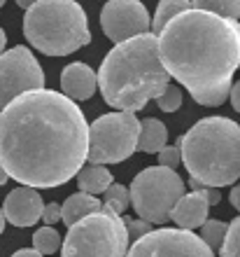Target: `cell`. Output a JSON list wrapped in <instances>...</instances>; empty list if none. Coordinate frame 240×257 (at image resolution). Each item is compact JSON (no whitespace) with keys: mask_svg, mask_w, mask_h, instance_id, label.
Listing matches in <instances>:
<instances>
[{"mask_svg":"<svg viewBox=\"0 0 240 257\" xmlns=\"http://www.w3.org/2000/svg\"><path fill=\"white\" fill-rule=\"evenodd\" d=\"M12 257H45L40 250H35V248H21V250H17Z\"/></svg>","mask_w":240,"mask_h":257,"instance_id":"4dcf8cb0","label":"cell"},{"mask_svg":"<svg viewBox=\"0 0 240 257\" xmlns=\"http://www.w3.org/2000/svg\"><path fill=\"white\" fill-rule=\"evenodd\" d=\"M33 248L40 250L42 255H54L61 248V236L59 231L54 229V224H47L33 234Z\"/></svg>","mask_w":240,"mask_h":257,"instance_id":"ffe728a7","label":"cell"},{"mask_svg":"<svg viewBox=\"0 0 240 257\" xmlns=\"http://www.w3.org/2000/svg\"><path fill=\"white\" fill-rule=\"evenodd\" d=\"M61 89L73 101H87L98 89V75L82 61H75L63 68L61 73Z\"/></svg>","mask_w":240,"mask_h":257,"instance_id":"5bb4252c","label":"cell"},{"mask_svg":"<svg viewBox=\"0 0 240 257\" xmlns=\"http://www.w3.org/2000/svg\"><path fill=\"white\" fill-rule=\"evenodd\" d=\"M33 3H35V0H17V5H19L21 10H28V7L33 5Z\"/></svg>","mask_w":240,"mask_h":257,"instance_id":"d6a6232c","label":"cell"},{"mask_svg":"<svg viewBox=\"0 0 240 257\" xmlns=\"http://www.w3.org/2000/svg\"><path fill=\"white\" fill-rule=\"evenodd\" d=\"M228 201H231V206H233V208L240 213V183L235 185L231 192H228Z\"/></svg>","mask_w":240,"mask_h":257,"instance_id":"f546056e","label":"cell"},{"mask_svg":"<svg viewBox=\"0 0 240 257\" xmlns=\"http://www.w3.org/2000/svg\"><path fill=\"white\" fill-rule=\"evenodd\" d=\"M42 196L35 187H14L10 194L5 196V203H3V213H5V220L12 222L14 227H33L38 220L42 217Z\"/></svg>","mask_w":240,"mask_h":257,"instance_id":"7c38bea8","label":"cell"},{"mask_svg":"<svg viewBox=\"0 0 240 257\" xmlns=\"http://www.w3.org/2000/svg\"><path fill=\"white\" fill-rule=\"evenodd\" d=\"M189 7H191V0H159L156 12H154V19H152V31L159 33L173 17H177V14L189 10Z\"/></svg>","mask_w":240,"mask_h":257,"instance_id":"ac0fdd59","label":"cell"},{"mask_svg":"<svg viewBox=\"0 0 240 257\" xmlns=\"http://www.w3.org/2000/svg\"><path fill=\"white\" fill-rule=\"evenodd\" d=\"M170 73L159 56V35L140 33L117 42L100 63L98 87L107 105L138 112L166 89Z\"/></svg>","mask_w":240,"mask_h":257,"instance_id":"3957f363","label":"cell"},{"mask_svg":"<svg viewBox=\"0 0 240 257\" xmlns=\"http://www.w3.org/2000/svg\"><path fill=\"white\" fill-rule=\"evenodd\" d=\"M191 5L207 12H217L228 19H240V0H191Z\"/></svg>","mask_w":240,"mask_h":257,"instance_id":"7402d4cb","label":"cell"},{"mask_svg":"<svg viewBox=\"0 0 240 257\" xmlns=\"http://www.w3.org/2000/svg\"><path fill=\"white\" fill-rule=\"evenodd\" d=\"M238 66H240V63H238Z\"/></svg>","mask_w":240,"mask_h":257,"instance_id":"8d00e7d4","label":"cell"},{"mask_svg":"<svg viewBox=\"0 0 240 257\" xmlns=\"http://www.w3.org/2000/svg\"><path fill=\"white\" fill-rule=\"evenodd\" d=\"M228 101L233 105V110L240 115V80L235 84H231V91H228Z\"/></svg>","mask_w":240,"mask_h":257,"instance_id":"83f0119b","label":"cell"},{"mask_svg":"<svg viewBox=\"0 0 240 257\" xmlns=\"http://www.w3.org/2000/svg\"><path fill=\"white\" fill-rule=\"evenodd\" d=\"M5 213H3V208H0V234H3V229H5Z\"/></svg>","mask_w":240,"mask_h":257,"instance_id":"e575fe53","label":"cell"},{"mask_svg":"<svg viewBox=\"0 0 240 257\" xmlns=\"http://www.w3.org/2000/svg\"><path fill=\"white\" fill-rule=\"evenodd\" d=\"M45 87V73L33 52L24 45L0 54V112L17 96Z\"/></svg>","mask_w":240,"mask_h":257,"instance_id":"30bf717a","label":"cell"},{"mask_svg":"<svg viewBox=\"0 0 240 257\" xmlns=\"http://www.w3.org/2000/svg\"><path fill=\"white\" fill-rule=\"evenodd\" d=\"M103 208V203L96 199L94 194H87V192H77V194H70L66 199V203L61 206V220L70 227L77 220L87 217L89 213H96V210Z\"/></svg>","mask_w":240,"mask_h":257,"instance_id":"2e32d148","label":"cell"},{"mask_svg":"<svg viewBox=\"0 0 240 257\" xmlns=\"http://www.w3.org/2000/svg\"><path fill=\"white\" fill-rule=\"evenodd\" d=\"M128 245L131 238L124 217L100 208L68 227L61 257H126Z\"/></svg>","mask_w":240,"mask_h":257,"instance_id":"8992f818","label":"cell"},{"mask_svg":"<svg viewBox=\"0 0 240 257\" xmlns=\"http://www.w3.org/2000/svg\"><path fill=\"white\" fill-rule=\"evenodd\" d=\"M7 180H10V176H7V171L3 169V166H0V185H5Z\"/></svg>","mask_w":240,"mask_h":257,"instance_id":"836d02e7","label":"cell"},{"mask_svg":"<svg viewBox=\"0 0 240 257\" xmlns=\"http://www.w3.org/2000/svg\"><path fill=\"white\" fill-rule=\"evenodd\" d=\"M210 203L205 196V185L200 190H193L191 194H182L177 203L170 210V220L182 229H198L200 224L207 220Z\"/></svg>","mask_w":240,"mask_h":257,"instance_id":"4fadbf2b","label":"cell"},{"mask_svg":"<svg viewBox=\"0 0 240 257\" xmlns=\"http://www.w3.org/2000/svg\"><path fill=\"white\" fill-rule=\"evenodd\" d=\"M159 56L170 77L207 108L221 105L240 63V24L217 12L189 7L159 33Z\"/></svg>","mask_w":240,"mask_h":257,"instance_id":"7a4b0ae2","label":"cell"},{"mask_svg":"<svg viewBox=\"0 0 240 257\" xmlns=\"http://www.w3.org/2000/svg\"><path fill=\"white\" fill-rule=\"evenodd\" d=\"M200 234L198 236L205 241L212 250H219L221 243H224V236H226V229H228V224L226 222H221V220H205V222L198 227Z\"/></svg>","mask_w":240,"mask_h":257,"instance_id":"44dd1931","label":"cell"},{"mask_svg":"<svg viewBox=\"0 0 240 257\" xmlns=\"http://www.w3.org/2000/svg\"><path fill=\"white\" fill-rule=\"evenodd\" d=\"M205 196H207V203H210V206H217L221 199L219 187H205Z\"/></svg>","mask_w":240,"mask_h":257,"instance_id":"f1b7e54d","label":"cell"},{"mask_svg":"<svg viewBox=\"0 0 240 257\" xmlns=\"http://www.w3.org/2000/svg\"><path fill=\"white\" fill-rule=\"evenodd\" d=\"M156 155H159V164H161V166H168V169H177V166L182 164V155H180V148H177V145H175V148L163 145Z\"/></svg>","mask_w":240,"mask_h":257,"instance_id":"d4e9b609","label":"cell"},{"mask_svg":"<svg viewBox=\"0 0 240 257\" xmlns=\"http://www.w3.org/2000/svg\"><path fill=\"white\" fill-rule=\"evenodd\" d=\"M189 176L205 187H226L240 178V126L228 117H205L177 141Z\"/></svg>","mask_w":240,"mask_h":257,"instance_id":"277c9868","label":"cell"},{"mask_svg":"<svg viewBox=\"0 0 240 257\" xmlns=\"http://www.w3.org/2000/svg\"><path fill=\"white\" fill-rule=\"evenodd\" d=\"M110 183H112V173L107 171L105 164H89L77 171V185L87 194H103Z\"/></svg>","mask_w":240,"mask_h":257,"instance_id":"e0dca14e","label":"cell"},{"mask_svg":"<svg viewBox=\"0 0 240 257\" xmlns=\"http://www.w3.org/2000/svg\"><path fill=\"white\" fill-rule=\"evenodd\" d=\"M128 203H131V194H128V190L124 185H117V183L107 185V190L103 192V208L121 215L128 208Z\"/></svg>","mask_w":240,"mask_h":257,"instance_id":"d6986e66","label":"cell"},{"mask_svg":"<svg viewBox=\"0 0 240 257\" xmlns=\"http://www.w3.org/2000/svg\"><path fill=\"white\" fill-rule=\"evenodd\" d=\"M126 257H214V250L191 229L161 227L138 238Z\"/></svg>","mask_w":240,"mask_h":257,"instance_id":"9c48e42d","label":"cell"},{"mask_svg":"<svg viewBox=\"0 0 240 257\" xmlns=\"http://www.w3.org/2000/svg\"><path fill=\"white\" fill-rule=\"evenodd\" d=\"M163 145H168V128L161 119L147 117L140 119V134H138V145L135 152H147V155H156Z\"/></svg>","mask_w":240,"mask_h":257,"instance_id":"9a60e30c","label":"cell"},{"mask_svg":"<svg viewBox=\"0 0 240 257\" xmlns=\"http://www.w3.org/2000/svg\"><path fill=\"white\" fill-rule=\"evenodd\" d=\"M140 134V119L135 112H110L98 117L89 126V152L91 164H119L135 152Z\"/></svg>","mask_w":240,"mask_h":257,"instance_id":"ba28073f","label":"cell"},{"mask_svg":"<svg viewBox=\"0 0 240 257\" xmlns=\"http://www.w3.org/2000/svg\"><path fill=\"white\" fill-rule=\"evenodd\" d=\"M5 45H7V35H5V31L0 28V54L5 52Z\"/></svg>","mask_w":240,"mask_h":257,"instance_id":"1f68e13d","label":"cell"},{"mask_svg":"<svg viewBox=\"0 0 240 257\" xmlns=\"http://www.w3.org/2000/svg\"><path fill=\"white\" fill-rule=\"evenodd\" d=\"M42 220H45V222L47 224H56L61 220V206L59 203H47V206H45V208H42Z\"/></svg>","mask_w":240,"mask_h":257,"instance_id":"4316f807","label":"cell"},{"mask_svg":"<svg viewBox=\"0 0 240 257\" xmlns=\"http://www.w3.org/2000/svg\"><path fill=\"white\" fill-rule=\"evenodd\" d=\"M100 28L117 45L133 35L147 33L152 28V19L140 0H110L100 10Z\"/></svg>","mask_w":240,"mask_h":257,"instance_id":"8fae6325","label":"cell"},{"mask_svg":"<svg viewBox=\"0 0 240 257\" xmlns=\"http://www.w3.org/2000/svg\"><path fill=\"white\" fill-rule=\"evenodd\" d=\"M124 222H126V229H128V238H133V241H138L140 236H145L147 231H152V222H147V220H142V217H138V220L126 217Z\"/></svg>","mask_w":240,"mask_h":257,"instance_id":"484cf974","label":"cell"},{"mask_svg":"<svg viewBox=\"0 0 240 257\" xmlns=\"http://www.w3.org/2000/svg\"><path fill=\"white\" fill-rule=\"evenodd\" d=\"M156 105H159V110H163V112H175V110H180V105H182L180 87H175V84L168 82L166 89L156 96Z\"/></svg>","mask_w":240,"mask_h":257,"instance_id":"cb8c5ba5","label":"cell"},{"mask_svg":"<svg viewBox=\"0 0 240 257\" xmlns=\"http://www.w3.org/2000/svg\"><path fill=\"white\" fill-rule=\"evenodd\" d=\"M128 194L135 215L152 224H166L173 206L184 194V183L175 169L159 164L140 171L128 187Z\"/></svg>","mask_w":240,"mask_h":257,"instance_id":"52a82bcc","label":"cell"},{"mask_svg":"<svg viewBox=\"0 0 240 257\" xmlns=\"http://www.w3.org/2000/svg\"><path fill=\"white\" fill-rule=\"evenodd\" d=\"M87 152L89 124L70 96L33 89L0 112V166L17 183L35 190L66 185Z\"/></svg>","mask_w":240,"mask_h":257,"instance_id":"6da1fadb","label":"cell"},{"mask_svg":"<svg viewBox=\"0 0 240 257\" xmlns=\"http://www.w3.org/2000/svg\"><path fill=\"white\" fill-rule=\"evenodd\" d=\"M24 35L47 56H68L91 42L87 14L77 0H35L24 14Z\"/></svg>","mask_w":240,"mask_h":257,"instance_id":"5b68a950","label":"cell"},{"mask_svg":"<svg viewBox=\"0 0 240 257\" xmlns=\"http://www.w3.org/2000/svg\"><path fill=\"white\" fill-rule=\"evenodd\" d=\"M221 257H240V215L235 217L233 222H228L226 236H224V243L219 248Z\"/></svg>","mask_w":240,"mask_h":257,"instance_id":"603a6c76","label":"cell"},{"mask_svg":"<svg viewBox=\"0 0 240 257\" xmlns=\"http://www.w3.org/2000/svg\"><path fill=\"white\" fill-rule=\"evenodd\" d=\"M5 3H7V0H0V7H3V5H5Z\"/></svg>","mask_w":240,"mask_h":257,"instance_id":"d590c367","label":"cell"}]
</instances>
